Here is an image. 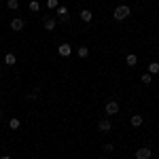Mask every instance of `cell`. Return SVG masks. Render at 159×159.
I'll return each instance as SVG.
<instances>
[{
  "label": "cell",
  "instance_id": "cell-12",
  "mask_svg": "<svg viewBox=\"0 0 159 159\" xmlns=\"http://www.w3.org/2000/svg\"><path fill=\"white\" fill-rule=\"evenodd\" d=\"M142 121H144V119H142V115H132V125H134V127H140Z\"/></svg>",
  "mask_w": 159,
  "mask_h": 159
},
{
  "label": "cell",
  "instance_id": "cell-5",
  "mask_svg": "<svg viewBox=\"0 0 159 159\" xmlns=\"http://www.w3.org/2000/svg\"><path fill=\"white\" fill-rule=\"evenodd\" d=\"M24 25H25L24 19H13V21H11V30H15V32H21V30H24Z\"/></svg>",
  "mask_w": 159,
  "mask_h": 159
},
{
  "label": "cell",
  "instance_id": "cell-7",
  "mask_svg": "<svg viewBox=\"0 0 159 159\" xmlns=\"http://www.w3.org/2000/svg\"><path fill=\"white\" fill-rule=\"evenodd\" d=\"M98 129L100 132H110V129H112V123H110L108 119H102V121L98 123Z\"/></svg>",
  "mask_w": 159,
  "mask_h": 159
},
{
  "label": "cell",
  "instance_id": "cell-13",
  "mask_svg": "<svg viewBox=\"0 0 159 159\" xmlns=\"http://www.w3.org/2000/svg\"><path fill=\"white\" fill-rule=\"evenodd\" d=\"M81 19H83V21H85V24H89V21H91V11H81Z\"/></svg>",
  "mask_w": 159,
  "mask_h": 159
},
{
  "label": "cell",
  "instance_id": "cell-21",
  "mask_svg": "<svg viewBox=\"0 0 159 159\" xmlns=\"http://www.w3.org/2000/svg\"><path fill=\"white\" fill-rule=\"evenodd\" d=\"M0 159H11V157H9V155H4V157H0Z\"/></svg>",
  "mask_w": 159,
  "mask_h": 159
},
{
  "label": "cell",
  "instance_id": "cell-11",
  "mask_svg": "<svg viewBox=\"0 0 159 159\" xmlns=\"http://www.w3.org/2000/svg\"><path fill=\"white\" fill-rule=\"evenodd\" d=\"M38 98H40V89H34L30 96H25V100H28V102H36Z\"/></svg>",
  "mask_w": 159,
  "mask_h": 159
},
{
  "label": "cell",
  "instance_id": "cell-19",
  "mask_svg": "<svg viewBox=\"0 0 159 159\" xmlns=\"http://www.w3.org/2000/svg\"><path fill=\"white\" fill-rule=\"evenodd\" d=\"M142 83H144V85L153 83V76H151V74H144V76H142Z\"/></svg>",
  "mask_w": 159,
  "mask_h": 159
},
{
  "label": "cell",
  "instance_id": "cell-15",
  "mask_svg": "<svg viewBox=\"0 0 159 159\" xmlns=\"http://www.w3.org/2000/svg\"><path fill=\"white\" fill-rule=\"evenodd\" d=\"M148 72H151V74H157L159 72V64H157V61H151V64H148Z\"/></svg>",
  "mask_w": 159,
  "mask_h": 159
},
{
  "label": "cell",
  "instance_id": "cell-18",
  "mask_svg": "<svg viewBox=\"0 0 159 159\" xmlns=\"http://www.w3.org/2000/svg\"><path fill=\"white\" fill-rule=\"evenodd\" d=\"M38 9H40V4H38L36 0H32V2H30V11H34V13H36Z\"/></svg>",
  "mask_w": 159,
  "mask_h": 159
},
{
  "label": "cell",
  "instance_id": "cell-1",
  "mask_svg": "<svg viewBox=\"0 0 159 159\" xmlns=\"http://www.w3.org/2000/svg\"><path fill=\"white\" fill-rule=\"evenodd\" d=\"M129 13H132V9H129L127 4H121V7H117V9H115L112 17H115L117 21H121V19H127V17H129Z\"/></svg>",
  "mask_w": 159,
  "mask_h": 159
},
{
  "label": "cell",
  "instance_id": "cell-6",
  "mask_svg": "<svg viewBox=\"0 0 159 159\" xmlns=\"http://www.w3.org/2000/svg\"><path fill=\"white\" fill-rule=\"evenodd\" d=\"M43 25H45V30H55L57 21H55L53 17H45V19H43Z\"/></svg>",
  "mask_w": 159,
  "mask_h": 159
},
{
  "label": "cell",
  "instance_id": "cell-20",
  "mask_svg": "<svg viewBox=\"0 0 159 159\" xmlns=\"http://www.w3.org/2000/svg\"><path fill=\"white\" fill-rule=\"evenodd\" d=\"M47 7H49V9H55V7H57V0H47Z\"/></svg>",
  "mask_w": 159,
  "mask_h": 159
},
{
  "label": "cell",
  "instance_id": "cell-10",
  "mask_svg": "<svg viewBox=\"0 0 159 159\" xmlns=\"http://www.w3.org/2000/svg\"><path fill=\"white\" fill-rule=\"evenodd\" d=\"M15 61H17L15 53H7V55H4V64H7V66H15Z\"/></svg>",
  "mask_w": 159,
  "mask_h": 159
},
{
  "label": "cell",
  "instance_id": "cell-8",
  "mask_svg": "<svg viewBox=\"0 0 159 159\" xmlns=\"http://www.w3.org/2000/svg\"><path fill=\"white\" fill-rule=\"evenodd\" d=\"M125 64H127V66H129V68H134L136 64H138V57H136L134 53H129V55H127V57H125Z\"/></svg>",
  "mask_w": 159,
  "mask_h": 159
},
{
  "label": "cell",
  "instance_id": "cell-4",
  "mask_svg": "<svg viewBox=\"0 0 159 159\" xmlns=\"http://www.w3.org/2000/svg\"><path fill=\"white\" fill-rule=\"evenodd\" d=\"M57 15H60V21H64V24L70 21V15H68V9H66V7H60V9H57Z\"/></svg>",
  "mask_w": 159,
  "mask_h": 159
},
{
  "label": "cell",
  "instance_id": "cell-17",
  "mask_svg": "<svg viewBox=\"0 0 159 159\" xmlns=\"http://www.w3.org/2000/svg\"><path fill=\"white\" fill-rule=\"evenodd\" d=\"M9 127H11V129H17V127H19V119H11V121H9Z\"/></svg>",
  "mask_w": 159,
  "mask_h": 159
},
{
  "label": "cell",
  "instance_id": "cell-2",
  "mask_svg": "<svg viewBox=\"0 0 159 159\" xmlns=\"http://www.w3.org/2000/svg\"><path fill=\"white\" fill-rule=\"evenodd\" d=\"M106 115H117L119 112V102H115V100H110V102H106Z\"/></svg>",
  "mask_w": 159,
  "mask_h": 159
},
{
  "label": "cell",
  "instance_id": "cell-16",
  "mask_svg": "<svg viewBox=\"0 0 159 159\" xmlns=\"http://www.w3.org/2000/svg\"><path fill=\"white\" fill-rule=\"evenodd\" d=\"M89 55V49L87 47H79V57H87Z\"/></svg>",
  "mask_w": 159,
  "mask_h": 159
},
{
  "label": "cell",
  "instance_id": "cell-3",
  "mask_svg": "<svg viewBox=\"0 0 159 159\" xmlns=\"http://www.w3.org/2000/svg\"><path fill=\"white\" fill-rule=\"evenodd\" d=\"M151 155H153V153H151L148 147H142V148L136 151V159H151Z\"/></svg>",
  "mask_w": 159,
  "mask_h": 159
},
{
  "label": "cell",
  "instance_id": "cell-22",
  "mask_svg": "<svg viewBox=\"0 0 159 159\" xmlns=\"http://www.w3.org/2000/svg\"><path fill=\"white\" fill-rule=\"evenodd\" d=\"M102 159H104V157H102Z\"/></svg>",
  "mask_w": 159,
  "mask_h": 159
},
{
  "label": "cell",
  "instance_id": "cell-14",
  "mask_svg": "<svg viewBox=\"0 0 159 159\" xmlns=\"http://www.w3.org/2000/svg\"><path fill=\"white\" fill-rule=\"evenodd\" d=\"M7 7H9L11 11H17V9H19V0H7Z\"/></svg>",
  "mask_w": 159,
  "mask_h": 159
},
{
  "label": "cell",
  "instance_id": "cell-9",
  "mask_svg": "<svg viewBox=\"0 0 159 159\" xmlns=\"http://www.w3.org/2000/svg\"><path fill=\"white\" fill-rule=\"evenodd\" d=\"M57 51H60V55L66 57V55H70V51H72V49H70V45H68V43H64V45H60V49H57Z\"/></svg>",
  "mask_w": 159,
  "mask_h": 159
}]
</instances>
